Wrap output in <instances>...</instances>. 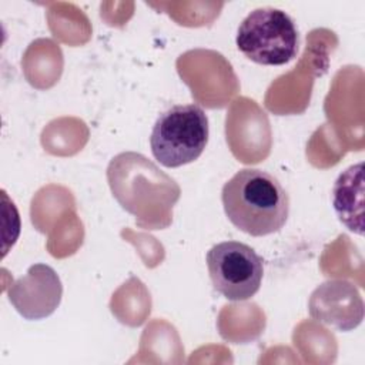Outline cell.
Returning <instances> with one entry per match:
<instances>
[{
	"label": "cell",
	"mask_w": 365,
	"mask_h": 365,
	"mask_svg": "<svg viewBox=\"0 0 365 365\" xmlns=\"http://www.w3.org/2000/svg\"><path fill=\"white\" fill-rule=\"evenodd\" d=\"M221 201L231 224L251 237L279 231L289 214V198L281 182L258 168L237 171L224 184Z\"/></svg>",
	"instance_id": "obj_1"
},
{
	"label": "cell",
	"mask_w": 365,
	"mask_h": 365,
	"mask_svg": "<svg viewBox=\"0 0 365 365\" xmlns=\"http://www.w3.org/2000/svg\"><path fill=\"white\" fill-rule=\"evenodd\" d=\"M208 117L197 104H177L155 120L150 135L153 157L167 168L195 161L208 143Z\"/></svg>",
	"instance_id": "obj_2"
},
{
	"label": "cell",
	"mask_w": 365,
	"mask_h": 365,
	"mask_svg": "<svg viewBox=\"0 0 365 365\" xmlns=\"http://www.w3.org/2000/svg\"><path fill=\"white\" fill-rule=\"evenodd\" d=\"M235 43L257 64L282 66L297 57L299 36L294 20L285 11L259 7L241 21Z\"/></svg>",
	"instance_id": "obj_3"
},
{
	"label": "cell",
	"mask_w": 365,
	"mask_h": 365,
	"mask_svg": "<svg viewBox=\"0 0 365 365\" xmlns=\"http://www.w3.org/2000/svg\"><path fill=\"white\" fill-rule=\"evenodd\" d=\"M207 268L217 292L230 301L254 297L262 281V258L247 244L222 241L207 252Z\"/></svg>",
	"instance_id": "obj_4"
},
{
	"label": "cell",
	"mask_w": 365,
	"mask_h": 365,
	"mask_svg": "<svg viewBox=\"0 0 365 365\" xmlns=\"http://www.w3.org/2000/svg\"><path fill=\"white\" fill-rule=\"evenodd\" d=\"M63 287L56 271L34 264L9 289V299L26 319H41L54 312L61 301Z\"/></svg>",
	"instance_id": "obj_5"
},
{
	"label": "cell",
	"mask_w": 365,
	"mask_h": 365,
	"mask_svg": "<svg viewBox=\"0 0 365 365\" xmlns=\"http://www.w3.org/2000/svg\"><path fill=\"white\" fill-rule=\"evenodd\" d=\"M309 314L339 331H349L362 321V299L352 284L328 281L312 292Z\"/></svg>",
	"instance_id": "obj_6"
},
{
	"label": "cell",
	"mask_w": 365,
	"mask_h": 365,
	"mask_svg": "<svg viewBox=\"0 0 365 365\" xmlns=\"http://www.w3.org/2000/svg\"><path fill=\"white\" fill-rule=\"evenodd\" d=\"M362 163L346 168L335 181L332 190V204L339 221L359 235L364 232L362 210H364V184Z\"/></svg>",
	"instance_id": "obj_7"
}]
</instances>
